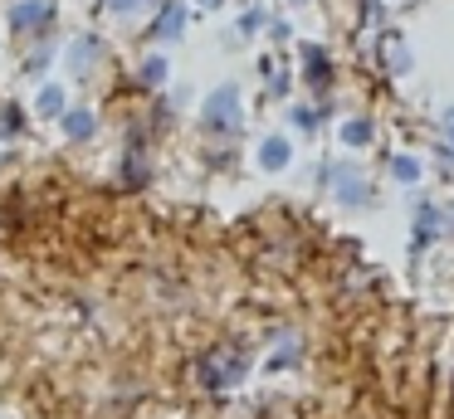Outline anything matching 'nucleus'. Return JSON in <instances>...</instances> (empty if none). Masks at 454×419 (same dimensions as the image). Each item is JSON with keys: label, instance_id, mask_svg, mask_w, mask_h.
<instances>
[{"label": "nucleus", "instance_id": "nucleus-2", "mask_svg": "<svg viewBox=\"0 0 454 419\" xmlns=\"http://www.w3.org/2000/svg\"><path fill=\"white\" fill-rule=\"evenodd\" d=\"M40 19H50V5H44V0H30V5L11 10V29H30V25H40Z\"/></svg>", "mask_w": 454, "mask_h": 419}, {"label": "nucleus", "instance_id": "nucleus-13", "mask_svg": "<svg viewBox=\"0 0 454 419\" xmlns=\"http://www.w3.org/2000/svg\"><path fill=\"white\" fill-rule=\"evenodd\" d=\"M200 5H220V0H200Z\"/></svg>", "mask_w": 454, "mask_h": 419}, {"label": "nucleus", "instance_id": "nucleus-7", "mask_svg": "<svg viewBox=\"0 0 454 419\" xmlns=\"http://www.w3.org/2000/svg\"><path fill=\"white\" fill-rule=\"evenodd\" d=\"M40 113L44 117H59L64 113V93H59V88H44V93H40Z\"/></svg>", "mask_w": 454, "mask_h": 419}, {"label": "nucleus", "instance_id": "nucleus-11", "mask_svg": "<svg viewBox=\"0 0 454 419\" xmlns=\"http://www.w3.org/2000/svg\"><path fill=\"white\" fill-rule=\"evenodd\" d=\"M108 5H113V10H132L137 0H108Z\"/></svg>", "mask_w": 454, "mask_h": 419}, {"label": "nucleus", "instance_id": "nucleus-3", "mask_svg": "<svg viewBox=\"0 0 454 419\" xmlns=\"http://www.w3.org/2000/svg\"><path fill=\"white\" fill-rule=\"evenodd\" d=\"M259 161H264L269 171L288 166V142H284V136H269V142H264V151H259Z\"/></svg>", "mask_w": 454, "mask_h": 419}, {"label": "nucleus", "instance_id": "nucleus-10", "mask_svg": "<svg viewBox=\"0 0 454 419\" xmlns=\"http://www.w3.org/2000/svg\"><path fill=\"white\" fill-rule=\"evenodd\" d=\"M415 171H420V166H415L411 156H405V161H395V175H401V181H415Z\"/></svg>", "mask_w": 454, "mask_h": 419}, {"label": "nucleus", "instance_id": "nucleus-5", "mask_svg": "<svg viewBox=\"0 0 454 419\" xmlns=\"http://www.w3.org/2000/svg\"><path fill=\"white\" fill-rule=\"evenodd\" d=\"M64 132H69V136H89L93 132V113H83V107H79V113H69V117H64Z\"/></svg>", "mask_w": 454, "mask_h": 419}, {"label": "nucleus", "instance_id": "nucleus-9", "mask_svg": "<svg viewBox=\"0 0 454 419\" xmlns=\"http://www.w3.org/2000/svg\"><path fill=\"white\" fill-rule=\"evenodd\" d=\"M142 78H147V83H161V78H167V58H147Z\"/></svg>", "mask_w": 454, "mask_h": 419}, {"label": "nucleus", "instance_id": "nucleus-6", "mask_svg": "<svg viewBox=\"0 0 454 419\" xmlns=\"http://www.w3.org/2000/svg\"><path fill=\"white\" fill-rule=\"evenodd\" d=\"M181 19H186V10L171 5L167 15H161V39H176V35H181Z\"/></svg>", "mask_w": 454, "mask_h": 419}, {"label": "nucleus", "instance_id": "nucleus-4", "mask_svg": "<svg viewBox=\"0 0 454 419\" xmlns=\"http://www.w3.org/2000/svg\"><path fill=\"white\" fill-rule=\"evenodd\" d=\"M93 54H98V39H79V44H74V58H69L74 74H83V68L93 64Z\"/></svg>", "mask_w": 454, "mask_h": 419}, {"label": "nucleus", "instance_id": "nucleus-12", "mask_svg": "<svg viewBox=\"0 0 454 419\" xmlns=\"http://www.w3.org/2000/svg\"><path fill=\"white\" fill-rule=\"evenodd\" d=\"M444 122H450V136H454V113H450V117H444Z\"/></svg>", "mask_w": 454, "mask_h": 419}, {"label": "nucleus", "instance_id": "nucleus-8", "mask_svg": "<svg viewBox=\"0 0 454 419\" xmlns=\"http://www.w3.org/2000/svg\"><path fill=\"white\" fill-rule=\"evenodd\" d=\"M366 136H372V127H366V122H347V127H342V142H347V146H362Z\"/></svg>", "mask_w": 454, "mask_h": 419}, {"label": "nucleus", "instance_id": "nucleus-1", "mask_svg": "<svg viewBox=\"0 0 454 419\" xmlns=\"http://www.w3.org/2000/svg\"><path fill=\"white\" fill-rule=\"evenodd\" d=\"M206 122L220 127V132L235 127V88H220V93L210 97V103H206Z\"/></svg>", "mask_w": 454, "mask_h": 419}]
</instances>
